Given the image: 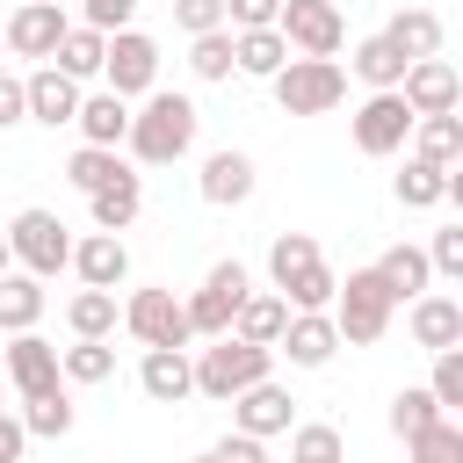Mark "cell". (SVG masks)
<instances>
[{"mask_svg": "<svg viewBox=\"0 0 463 463\" xmlns=\"http://www.w3.org/2000/svg\"><path fill=\"white\" fill-rule=\"evenodd\" d=\"M195 130H203V109H195L188 94L152 87L145 101H130V137H123V152H130L137 166H174V159L195 152Z\"/></svg>", "mask_w": 463, "mask_h": 463, "instance_id": "obj_1", "label": "cell"}, {"mask_svg": "<svg viewBox=\"0 0 463 463\" xmlns=\"http://www.w3.org/2000/svg\"><path fill=\"white\" fill-rule=\"evenodd\" d=\"M268 282H275V297L289 311H333V289H340V275H333V260H326V246L311 232H275Z\"/></svg>", "mask_w": 463, "mask_h": 463, "instance_id": "obj_2", "label": "cell"}, {"mask_svg": "<svg viewBox=\"0 0 463 463\" xmlns=\"http://www.w3.org/2000/svg\"><path fill=\"white\" fill-rule=\"evenodd\" d=\"M188 369H195V398L232 405L239 391H253V383H268V376H275V347H253V340L224 333V340L195 347V354H188Z\"/></svg>", "mask_w": 463, "mask_h": 463, "instance_id": "obj_3", "label": "cell"}, {"mask_svg": "<svg viewBox=\"0 0 463 463\" xmlns=\"http://www.w3.org/2000/svg\"><path fill=\"white\" fill-rule=\"evenodd\" d=\"M0 232H7V253H14V268H22V275L51 282L58 268H72V232H65V217H58V210L29 203V210H14Z\"/></svg>", "mask_w": 463, "mask_h": 463, "instance_id": "obj_4", "label": "cell"}, {"mask_svg": "<svg viewBox=\"0 0 463 463\" xmlns=\"http://www.w3.org/2000/svg\"><path fill=\"white\" fill-rule=\"evenodd\" d=\"M391 318H398V304H391V289L376 282V268H354V275L333 289V333H340V347H376V340L391 333Z\"/></svg>", "mask_w": 463, "mask_h": 463, "instance_id": "obj_5", "label": "cell"}, {"mask_svg": "<svg viewBox=\"0 0 463 463\" xmlns=\"http://www.w3.org/2000/svg\"><path fill=\"white\" fill-rule=\"evenodd\" d=\"M268 87H275L282 116H333L347 101V65L340 58H289Z\"/></svg>", "mask_w": 463, "mask_h": 463, "instance_id": "obj_6", "label": "cell"}, {"mask_svg": "<svg viewBox=\"0 0 463 463\" xmlns=\"http://www.w3.org/2000/svg\"><path fill=\"white\" fill-rule=\"evenodd\" d=\"M246 297H253L246 260H217V268L203 275V289H188V297H181L188 333H195V340H224V333H232V311H239Z\"/></svg>", "mask_w": 463, "mask_h": 463, "instance_id": "obj_7", "label": "cell"}, {"mask_svg": "<svg viewBox=\"0 0 463 463\" xmlns=\"http://www.w3.org/2000/svg\"><path fill=\"white\" fill-rule=\"evenodd\" d=\"M123 333H130L137 347H195L188 311H181V297H174L166 282H145V289L123 297Z\"/></svg>", "mask_w": 463, "mask_h": 463, "instance_id": "obj_8", "label": "cell"}, {"mask_svg": "<svg viewBox=\"0 0 463 463\" xmlns=\"http://www.w3.org/2000/svg\"><path fill=\"white\" fill-rule=\"evenodd\" d=\"M275 36L289 43V58H340L347 14H340V0H282Z\"/></svg>", "mask_w": 463, "mask_h": 463, "instance_id": "obj_9", "label": "cell"}, {"mask_svg": "<svg viewBox=\"0 0 463 463\" xmlns=\"http://www.w3.org/2000/svg\"><path fill=\"white\" fill-rule=\"evenodd\" d=\"M101 87H109L116 101H145V94L159 87V43H152L145 29H116L109 51H101Z\"/></svg>", "mask_w": 463, "mask_h": 463, "instance_id": "obj_10", "label": "cell"}, {"mask_svg": "<svg viewBox=\"0 0 463 463\" xmlns=\"http://www.w3.org/2000/svg\"><path fill=\"white\" fill-rule=\"evenodd\" d=\"M65 29H72V14H65L58 0H22V7L0 22V43H7V58H36V65H51V51H58Z\"/></svg>", "mask_w": 463, "mask_h": 463, "instance_id": "obj_11", "label": "cell"}, {"mask_svg": "<svg viewBox=\"0 0 463 463\" xmlns=\"http://www.w3.org/2000/svg\"><path fill=\"white\" fill-rule=\"evenodd\" d=\"M354 152L362 159H391V152H405V137H412V109L398 101V94H362V109H354Z\"/></svg>", "mask_w": 463, "mask_h": 463, "instance_id": "obj_12", "label": "cell"}, {"mask_svg": "<svg viewBox=\"0 0 463 463\" xmlns=\"http://www.w3.org/2000/svg\"><path fill=\"white\" fill-rule=\"evenodd\" d=\"M253 188H260V166H253V152H239V145H217V152L203 159V174H195V195H203L210 210H239V203H253Z\"/></svg>", "mask_w": 463, "mask_h": 463, "instance_id": "obj_13", "label": "cell"}, {"mask_svg": "<svg viewBox=\"0 0 463 463\" xmlns=\"http://www.w3.org/2000/svg\"><path fill=\"white\" fill-rule=\"evenodd\" d=\"M398 101H405L412 116H456V109H463V72H456L449 58H420V65H405Z\"/></svg>", "mask_w": 463, "mask_h": 463, "instance_id": "obj_14", "label": "cell"}, {"mask_svg": "<svg viewBox=\"0 0 463 463\" xmlns=\"http://www.w3.org/2000/svg\"><path fill=\"white\" fill-rule=\"evenodd\" d=\"M0 369H7V383H14L22 398L65 391V376H58V347H51L43 333H7V347H0Z\"/></svg>", "mask_w": 463, "mask_h": 463, "instance_id": "obj_15", "label": "cell"}, {"mask_svg": "<svg viewBox=\"0 0 463 463\" xmlns=\"http://www.w3.org/2000/svg\"><path fill=\"white\" fill-rule=\"evenodd\" d=\"M289 427H297V398H289V391H282L275 376L232 398V434H253V441H275V434H289Z\"/></svg>", "mask_w": 463, "mask_h": 463, "instance_id": "obj_16", "label": "cell"}, {"mask_svg": "<svg viewBox=\"0 0 463 463\" xmlns=\"http://www.w3.org/2000/svg\"><path fill=\"white\" fill-rule=\"evenodd\" d=\"M405 333H412V347L449 354V347H463V304L449 289H427V297L405 304Z\"/></svg>", "mask_w": 463, "mask_h": 463, "instance_id": "obj_17", "label": "cell"}, {"mask_svg": "<svg viewBox=\"0 0 463 463\" xmlns=\"http://www.w3.org/2000/svg\"><path fill=\"white\" fill-rule=\"evenodd\" d=\"M80 80H65L58 65H36V72H22V101H29V123H43V130H58V123H72L80 116Z\"/></svg>", "mask_w": 463, "mask_h": 463, "instance_id": "obj_18", "label": "cell"}, {"mask_svg": "<svg viewBox=\"0 0 463 463\" xmlns=\"http://www.w3.org/2000/svg\"><path fill=\"white\" fill-rule=\"evenodd\" d=\"M72 275H80V289H123L130 282V246L116 232H87V239H72Z\"/></svg>", "mask_w": 463, "mask_h": 463, "instance_id": "obj_19", "label": "cell"}, {"mask_svg": "<svg viewBox=\"0 0 463 463\" xmlns=\"http://www.w3.org/2000/svg\"><path fill=\"white\" fill-rule=\"evenodd\" d=\"M275 354H289V369H326L340 354V333H333V311H289Z\"/></svg>", "mask_w": 463, "mask_h": 463, "instance_id": "obj_20", "label": "cell"}, {"mask_svg": "<svg viewBox=\"0 0 463 463\" xmlns=\"http://www.w3.org/2000/svg\"><path fill=\"white\" fill-rule=\"evenodd\" d=\"M137 383L152 405H188L195 398V369H188V347H145L137 362Z\"/></svg>", "mask_w": 463, "mask_h": 463, "instance_id": "obj_21", "label": "cell"}, {"mask_svg": "<svg viewBox=\"0 0 463 463\" xmlns=\"http://www.w3.org/2000/svg\"><path fill=\"white\" fill-rule=\"evenodd\" d=\"M72 130H80V145H101V152H123V137H130V101H116L109 87H94V94H80V116H72Z\"/></svg>", "mask_w": 463, "mask_h": 463, "instance_id": "obj_22", "label": "cell"}, {"mask_svg": "<svg viewBox=\"0 0 463 463\" xmlns=\"http://www.w3.org/2000/svg\"><path fill=\"white\" fill-rule=\"evenodd\" d=\"M87 210H94V232H116V239H123V232L137 224V210H145V174H137V166H123L109 188H94V195H87Z\"/></svg>", "mask_w": 463, "mask_h": 463, "instance_id": "obj_23", "label": "cell"}, {"mask_svg": "<svg viewBox=\"0 0 463 463\" xmlns=\"http://www.w3.org/2000/svg\"><path fill=\"white\" fill-rule=\"evenodd\" d=\"M369 268H376V282L391 289V304H412V297H427V289H434L427 253H420V246H405V239H398V246H383Z\"/></svg>", "mask_w": 463, "mask_h": 463, "instance_id": "obj_24", "label": "cell"}, {"mask_svg": "<svg viewBox=\"0 0 463 463\" xmlns=\"http://www.w3.org/2000/svg\"><path fill=\"white\" fill-rule=\"evenodd\" d=\"M383 36L398 43V58H405V65L441 58V14H434V7H398V14L383 22Z\"/></svg>", "mask_w": 463, "mask_h": 463, "instance_id": "obj_25", "label": "cell"}, {"mask_svg": "<svg viewBox=\"0 0 463 463\" xmlns=\"http://www.w3.org/2000/svg\"><path fill=\"white\" fill-rule=\"evenodd\" d=\"M347 72L369 87V94H398V80H405V58H398V43L376 29V36H362L354 43V58H347Z\"/></svg>", "mask_w": 463, "mask_h": 463, "instance_id": "obj_26", "label": "cell"}, {"mask_svg": "<svg viewBox=\"0 0 463 463\" xmlns=\"http://www.w3.org/2000/svg\"><path fill=\"white\" fill-rule=\"evenodd\" d=\"M65 326H72V340H116V326H123L116 289H72L65 297Z\"/></svg>", "mask_w": 463, "mask_h": 463, "instance_id": "obj_27", "label": "cell"}, {"mask_svg": "<svg viewBox=\"0 0 463 463\" xmlns=\"http://www.w3.org/2000/svg\"><path fill=\"white\" fill-rule=\"evenodd\" d=\"M289 65V43L275 36V29H232V72H246V80H275Z\"/></svg>", "mask_w": 463, "mask_h": 463, "instance_id": "obj_28", "label": "cell"}, {"mask_svg": "<svg viewBox=\"0 0 463 463\" xmlns=\"http://www.w3.org/2000/svg\"><path fill=\"white\" fill-rule=\"evenodd\" d=\"M412 159L427 166H463V116H412Z\"/></svg>", "mask_w": 463, "mask_h": 463, "instance_id": "obj_29", "label": "cell"}, {"mask_svg": "<svg viewBox=\"0 0 463 463\" xmlns=\"http://www.w3.org/2000/svg\"><path fill=\"white\" fill-rule=\"evenodd\" d=\"M101 51H109V36H101V29H87V22H72V29L58 36L51 65H58L65 80H80V87H87V80H101Z\"/></svg>", "mask_w": 463, "mask_h": 463, "instance_id": "obj_30", "label": "cell"}, {"mask_svg": "<svg viewBox=\"0 0 463 463\" xmlns=\"http://www.w3.org/2000/svg\"><path fill=\"white\" fill-rule=\"evenodd\" d=\"M282 326H289V304H282L275 289H253V297L232 311V333H239V340H253V347H275V340H282Z\"/></svg>", "mask_w": 463, "mask_h": 463, "instance_id": "obj_31", "label": "cell"}, {"mask_svg": "<svg viewBox=\"0 0 463 463\" xmlns=\"http://www.w3.org/2000/svg\"><path fill=\"white\" fill-rule=\"evenodd\" d=\"M43 304H51V297H43V282H36V275H22V268H14V275H0V333H36Z\"/></svg>", "mask_w": 463, "mask_h": 463, "instance_id": "obj_32", "label": "cell"}, {"mask_svg": "<svg viewBox=\"0 0 463 463\" xmlns=\"http://www.w3.org/2000/svg\"><path fill=\"white\" fill-rule=\"evenodd\" d=\"M391 195H398L405 210H441V203H449V166H427V159H405V166L391 174Z\"/></svg>", "mask_w": 463, "mask_h": 463, "instance_id": "obj_33", "label": "cell"}, {"mask_svg": "<svg viewBox=\"0 0 463 463\" xmlns=\"http://www.w3.org/2000/svg\"><path fill=\"white\" fill-rule=\"evenodd\" d=\"M58 376H65V391L109 383L116 376V347L109 340H72V347H58Z\"/></svg>", "mask_w": 463, "mask_h": 463, "instance_id": "obj_34", "label": "cell"}, {"mask_svg": "<svg viewBox=\"0 0 463 463\" xmlns=\"http://www.w3.org/2000/svg\"><path fill=\"white\" fill-rule=\"evenodd\" d=\"M14 420H22V434H29V441H65L80 412H72V391H43V398H22V412H14Z\"/></svg>", "mask_w": 463, "mask_h": 463, "instance_id": "obj_35", "label": "cell"}, {"mask_svg": "<svg viewBox=\"0 0 463 463\" xmlns=\"http://www.w3.org/2000/svg\"><path fill=\"white\" fill-rule=\"evenodd\" d=\"M289 463H347V434L333 420H297L289 427Z\"/></svg>", "mask_w": 463, "mask_h": 463, "instance_id": "obj_36", "label": "cell"}, {"mask_svg": "<svg viewBox=\"0 0 463 463\" xmlns=\"http://www.w3.org/2000/svg\"><path fill=\"white\" fill-rule=\"evenodd\" d=\"M123 166H130L123 152H101V145H80V152L65 159V181H72L80 195H94V188H109V181H116Z\"/></svg>", "mask_w": 463, "mask_h": 463, "instance_id": "obj_37", "label": "cell"}, {"mask_svg": "<svg viewBox=\"0 0 463 463\" xmlns=\"http://www.w3.org/2000/svg\"><path fill=\"white\" fill-rule=\"evenodd\" d=\"M434 420H449V412H441V405L427 398V383H405V391L391 398V434H398V441H412V434H427Z\"/></svg>", "mask_w": 463, "mask_h": 463, "instance_id": "obj_38", "label": "cell"}, {"mask_svg": "<svg viewBox=\"0 0 463 463\" xmlns=\"http://www.w3.org/2000/svg\"><path fill=\"white\" fill-rule=\"evenodd\" d=\"M188 72L195 80H232V29H210V36H188Z\"/></svg>", "mask_w": 463, "mask_h": 463, "instance_id": "obj_39", "label": "cell"}, {"mask_svg": "<svg viewBox=\"0 0 463 463\" xmlns=\"http://www.w3.org/2000/svg\"><path fill=\"white\" fill-rule=\"evenodd\" d=\"M427 398L456 420L463 412V347H449V354H434V376H427Z\"/></svg>", "mask_w": 463, "mask_h": 463, "instance_id": "obj_40", "label": "cell"}, {"mask_svg": "<svg viewBox=\"0 0 463 463\" xmlns=\"http://www.w3.org/2000/svg\"><path fill=\"white\" fill-rule=\"evenodd\" d=\"M405 449H412V463H463V427H456V420H434V427L412 434Z\"/></svg>", "mask_w": 463, "mask_h": 463, "instance_id": "obj_41", "label": "cell"}, {"mask_svg": "<svg viewBox=\"0 0 463 463\" xmlns=\"http://www.w3.org/2000/svg\"><path fill=\"white\" fill-rule=\"evenodd\" d=\"M420 253H427V268H434L441 282H456V275H463V224H441Z\"/></svg>", "mask_w": 463, "mask_h": 463, "instance_id": "obj_42", "label": "cell"}, {"mask_svg": "<svg viewBox=\"0 0 463 463\" xmlns=\"http://www.w3.org/2000/svg\"><path fill=\"white\" fill-rule=\"evenodd\" d=\"M174 29H181V36H210V29H224V0H174Z\"/></svg>", "mask_w": 463, "mask_h": 463, "instance_id": "obj_43", "label": "cell"}, {"mask_svg": "<svg viewBox=\"0 0 463 463\" xmlns=\"http://www.w3.org/2000/svg\"><path fill=\"white\" fill-rule=\"evenodd\" d=\"M130 14H137V0H80V22H87V29H101V36L130 29Z\"/></svg>", "mask_w": 463, "mask_h": 463, "instance_id": "obj_44", "label": "cell"}, {"mask_svg": "<svg viewBox=\"0 0 463 463\" xmlns=\"http://www.w3.org/2000/svg\"><path fill=\"white\" fill-rule=\"evenodd\" d=\"M282 0H224V29H275Z\"/></svg>", "mask_w": 463, "mask_h": 463, "instance_id": "obj_45", "label": "cell"}, {"mask_svg": "<svg viewBox=\"0 0 463 463\" xmlns=\"http://www.w3.org/2000/svg\"><path fill=\"white\" fill-rule=\"evenodd\" d=\"M14 123H29V101H22V72H7V65H0V130H14Z\"/></svg>", "mask_w": 463, "mask_h": 463, "instance_id": "obj_46", "label": "cell"}, {"mask_svg": "<svg viewBox=\"0 0 463 463\" xmlns=\"http://www.w3.org/2000/svg\"><path fill=\"white\" fill-rule=\"evenodd\" d=\"M210 456H217V463H268V441H253V434H224Z\"/></svg>", "mask_w": 463, "mask_h": 463, "instance_id": "obj_47", "label": "cell"}, {"mask_svg": "<svg viewBox=\"0 0 463 463\" xmlns=\"http://www.w3.org/2000/svg\"><path fill=\"white\" fill-rule=\"evenodd\" d=\"M22 449H29V434H22V420L7 412V420H0V463H22Z\"/></svg>", "mask_w": 463, "mask_h": 463, "instance_id": "obj_48", "label": "cell"}, {"mask_svg": "<svg viewBox=\"0 0 463 463\" xmlns=\"http://www.w3.org/2000/svg\"><path fill=\"white\" fill-rule=\"evenodd\" d=\"M0 275H14V253H7V232H0Z\"/></svg>", "mask_w": 463, "mask_h": 463, "instance_id": "obj_49", "label": "cell"}, {"mask_svg": "<svg viewBox=\"0 0 463 463\" xmlns=\"http://www.w3.org/2000/svg\"><path fill=\"white\" fill-rule=\"evenodd\" d=\"M0 420H7V398H0Z\"/></svg>", "mask_w": 463, "mask_h": 463, "instance_id": "obj_50", "label": "cell"}, {"mask_svg": "<svg viewBox=\"0 0 463 463\" xmlns=\"http://www.w3.org/2000/svg\"><path fill=\"white\" fill-rule=\"evenodd\" d=\"M195 463H217V456H195Z\"/></svg>", "mask_w": 463, "mask_h": 463, "instance_id": "obj_51", "label": "cell"}, {"mask_svg": "<svg viewBox=\"0 0 463 463\" xmlns=\"http://www.w3.org/2000/svg\"><path fill=\"white\" fill-rule=\"evenodd\" d=\"M0 51H7V43H0Z\"/></svg>", "mask_w": 463, "mask_h": 463, "instance_id": "obj_52", "label": "cell"}, {"mask_svg": "<svg viewBox=\"0 0 463 463\" xmlns=\"http://www.w3.org/2000/svg\"><path fill=\"white\" fill-rule=\"evenodd\" d=\"M14 7H22V0H14Z\"/></svg>", "mask_w": 463, "mask_h": 463, "instance_id": "obj_53", "label": "cell"}]
</instances>
